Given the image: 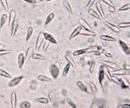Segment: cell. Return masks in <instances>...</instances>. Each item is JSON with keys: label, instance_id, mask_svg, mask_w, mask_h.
Here are the masks:
<instances>
[{"label": "cell", "instance_id": "6da1fadb", "mask_svg": "<svg viewBox=\"0 0 130 108\" xmlns=\"http://www.w3.org/2000/svg\"><path fill=\"white\" fill-rule=\"evenodd\" d=\"M50 72L51 75L54 78L56 79L59 74V69L57 66L54 64H52L50 68Z\"/></svg>", "mask_w": 130, "mask_h": 108}, {"label": "cell", "instance_id": "7a4b0ae2", "mask_svg": "<svg viewBox=\"0 0 130 108\" xmlns=\"http://www.w3.org/2000/svg\"><path fill=\"white\" fill-rule=\"evenodd\" d=\"M44 33L41 32L39 33L36 43V51H38L42 45V43L44 40Z\"/></svg>", "mask_w": 130, "mask_h": 108}, {"label": "cell", "instance_id": "3957f363", "mask_svg": "<svg viewBox=\"0 0 130 108\" xmlns=\"http://www.w3.org/2000/svg\"><path fill=\"white\" fill-rule=\"evenodd\" d=\"M18 23L17 20H15L11 25V36L14 37L16 35L18 30Z\"/></svg>", "mask_w": 130, "mask_h": 108}, {"label": "cell", "instance_id": "277c9868", "mask_svg": "<svg viewBox=\"0 0 130 108\" xmlns=\"http://www.w3.org/2000/svg\"><path fill=\"white\" fill-rule=\"evenodd\" d=\"M24 78L23 76H20L15 78L10 82L8 84V86L10 87H13L18 85L21 80Z\"/></svg>", "mask_w": 130, "mask_h": 108}, {"label": "cell", "instance_id": "5b68a950", "mask_svg": "<svg viewBox=\"0 0 130 108\" xmlns=\"http://www.w3.org/2000/svg\"><path fill=\"white\" fill-rule=\"evenodd\" d=\"M16 10L12 9L10 13L9 19H8V26H11L12 24L16 20Z\"/></svg>", "mask_w": 130, "mask_h": 108}, {"label": "cell", "instance_id": "8992f818", "mask_svg": "<svg viewBox=\"0 0 130 108\" xmlns=\"http://www.w3.org/2000/svg\"><path fill=\"white\" fill-rule=\"evenodd\" d=\"M17 96L16 93L14 92H13L12 93L10 96V102L12 108H16L17 105Z\"/></svg>", "mask_w": 130, "mask_h": 108}, {"label": "cell", "instance_id": "52a82bcc", "mask_svg": "<svg viewBox=\"0 0 130 108\" xmlns=\"http://www.w3.org/2000/svg\"><path fill=\"white\" fill-rule=\"evenodd\" d=\"M25 59V58L24 54L22 53L20 54L18 56V59H17L18 66H19L20 69L22 68L24 63Z\"/></svg>", "mask_w": 130, "mask_h": 108}, {"label": "cell", "instance_id": "ba28073f", "mask_svg": "<svg viewBox=\"0 0 130 108\" xmlns=\"http://www.w3.org/2000/svg\"><path fill=\"white\" fill-rule=\"evenodd\" d=\"M79 22L80 24L82 27H83L85 29L92 31V29L84 19H80L79 20Z\"/></svg>", "mask_w": 130, "mask_h": 108}, {"label": "cell", "instance_id": "9c48e42d", "mask_svg": "<svg viewBox=\"0 0 130 108\" xmlns=\"http://www.w3.org/2000/svg\"><path fill=\"white\" fill-rule=\"evenodd\" d=\"M44 38L46 39L52 44H57V42L56 40L55 39L51 34L47 33H44Z\"/></svg>", "mask_w": 130, "mask_h": 108}, {"label": "cell", "instance_id": "30bf717a", "mask_svg": "<svg viewBox=\"0 0 130 108\" xmlns=\"http://www.w3.org/2000/svg\"><path fill=\"white\" fill-rule=\"evenodd\" d=\"M34 52V49L32 46H30L28 48L26 52V59L27 61H28L32 57Z\"/></svg>", "mask_w": 130, "mask_h": 108}, {"label": "cell", "instance_id": "8fae6325", "mask_svg": "<svg viewBox=\"0 0 130 108\" xmlns=\"http://www.w3.org/2000/svg\"><path fill=\"white\" fill-rule=\"evenodd\" d=\"M105 24L114 32H116V33H118V32H120V29L116 26L112 24L109 22H107V21L105 22Z\"/></svg>", "mask_w": 130, "mask_h": 108}, {"label": "cell", "instance_id": "7c38bea8", "mask_svg": "<svg viewBox=\"0 0 130 108\" xmlns=\"http://www.w3.org/2000/svg\"><path fill=\"white\" fill-rule=\"evenodd\" d=\"M96 7H97V9L100 14L101 16L103 19H104L105 18L104 13L102 7L100 3L98 2H97L96 3Z\"/></svg>", "mask_w": 130, "mask_h": 108}, {"label": "cell", "instance_id": "4fadbf2b", "mask_svg": "<svg viewBox=\"0 0 130 108\" xmlns=\"http://www.w3.org/2000/svg\"><path fill=\"white\" fill-rule=\"evenodd\" d=\"M8 19L7 15L6 14H3L1 17L0 20V29H2L6 23Z\"/></svg>", "mask_w": 130, "mask_h": 108}, {"label": "cell", "instance_id": "5bb4252c", "mask_svg": "<svg viewBox=\"0 0 130 108\" xmlns=\"http://www.w3.org/2000/svg\"><path fill=\"white\" fill-rule=\"evenodd\" d=\"M55 16V15L54 13L52 12L50 13L47 16L46 19L45 23V26L47 25H48L50 23L54 18Z\"/></svg>", "mask_w": 130, "mask_h": 108}, {"label": "cell", "instance_id": "9a60e30c", "mask_svg": "<svg viewBox=\"0 0 130 108\" xmlns=\"http://www.w3.org/2000/svg\"><path fill=\"white\" fill-rule=\"evenodd\" d=\"M33 28L32 26L29 27L27 30L26 35V41L28 42L31 38L33 33Z\"/></svg>", "mask_w": 130, "mask_h": 108}, {"label": "cell", "instance_id": "2e32d148", "mask_svg": "<svg viewBox=\"0 0 130 108\" xmlns=\"http://www.w3.org/2000/svg\"><path fill=\"white\" fill-rule=\"evenodd\" d=\"M82 29V27L80 26L77 28L72 33L71 36H70V39L74 38L75 37L77 36L79 34H80V32Z\"/></svg>", "mask_w": 130, "mask_h": 108}, {"label": "cell", "instance_id": "e0dca14e", "mask_svg": "<svg viewBox=\"0 0 130 108\" xmlns=\"http://www.w3.org/2000/svg\"><path fill=\"white\" fill-rule=\"evenodd\" d=\"M80 33V34H83V35H90V36H95L96 35V33L93 31H89L85 29L84 30H81Z\"/></svg>", "mask_w": 130, "mask_h": 108}, {"label": "cell", "instance_id": "ac0fdd59", "mask_svg": "<svg viewBox=\"0 0 130 108\" xmlns=\"http://www.w3.org/2000/svg\"><path fill=\"white\" fill-rule=\"evenodd\" d=\"M32 59L38 60H45L46 58L44 56L40 54L34 53H33L32 56Z\"/></svg>", "mask_w": 130, "mask_h": 108}, {"label": "cell", "instance_id": "d6986e66", "mask_svg": "<svg viewBox=\"0 0 130 108\" xmlns=\"http://www.w3.org/2000/svg\"><path fill=\"white\" fill-rule=\"evenodd\" d=\"M101 61V63L103 64L106 65L108 66V67L112 68H116L117 67V65L113 62H109V61H104V60H102Z\"/></svg>", "mask_w": 130, "mask_h": 108}, {"label": "cell", "instance_id": "ffe728a7", "mask_svg": "<svg viewBox=\"0 0 130 108\" xmlns=\"http://www.w3.org/2000/svg\"><path fill=\"white\" fill-rule=\"evenodd\" d=\"M63 5L66 9L70 13L72 14V9L71 6H70V4L68 1L64 0L63 2Z\"/></svg>", "mask_w": 130, "mask_h": 108}, {"label": "cell", "instance_id": "44dd1931", "mask_svg": "<svg viewBox=\"0 0 130 108\" xmlns=\"http://www.w3.org/2000/svg\"><path fill=\"white\" fill-rule=\"evenodd\" d=\"M120 43L122 46V48L124 51L127 54H130V48L127 46V45L125 43L123 42L122 41H120Z\"/></svg>", "mask_w": 130, "mask_h": 108}, {"label": "cell", "instance_id": "7402d4cb", "mask_svg": "<svg viewBox=\"0 0 130 108\" xmlns=\"http://www.w3.org/2000/svg\"><path fill=\"white\" fill-rule=\"evenodd\" d=\"M100 38L104 40L109 41H116V40L114 38L108 35H102L100 36Z\"/></svg>", "mask_w": 130, "mask_h": 108}, {"label": "cell", "instance_id": "603a6c76", "mask_svg": "<svg viewBox=\"0 0 130 108\" xmlns=\"http://www.w3.org/2000/svg\"><path fill=\"white\" fill-rule=\"evenodd\" d=\"M37 78L38 80L42 82H50L52 81L51 79L43 75H38Z\"/></svg>", "mask_w": 130, "mask_h": 108}, {"label": "cell", "instance_id": "cb8c5ba5", "mask_svg": "<svg viewBox=\"0 0 130 108\" xmlns=\"http://www.w3.org/2000/svg\"><path fill=\"white\" fill-rule=\"evenodd\" d=\"M0 75L8 78H12V77L9 73L1 69H0Z\"/></svg>", "mask_w": 130, "mask_h": 108}, {"label": "cell", "instance_id": "d4e9b609", "mask_svg": "<svg viewBox=\"0 0 130 108\" xmlns=\"http://www.w3.org/2000/svg\"><path fill=\"white\" fill-rule=\"evenodd\" d=\"M89 13L92 16L95 17V18H97L98 19H100V17L99 16V15L95 11V10L92 9H90L88 10Z\"/></svg>", "mask_w": 130, "mask_h": 108}, {"label": "cell", "instance_id": "484cf974", "mask_svg": "<svg viewBox=\"0 0 130 108\" xmlns=\"http://www.w3.org/2000/svg\"><path fill=\"white\" fill-rule=\"evenodd\" d=\"M36 101L40 103L43 104H47L49 103V101L47 98H37L35 99Z\"/></svg>", "mask_w": 130, "mask_h": 108}, {"label": "cell", "instance_id": "4316f807", "mask_svg": "<svg viewBox=\"0 0 130 108\" xmlns=\"http://www.w3.org/2000/svg\"><path fill=\"white\" fill-rule=\"evenodd\" d=\"M104 77V71L103 67L101 66L99 74V79L100 82L101 84L102 82V81Z\"/></svg>", "mask_w": 130, "mask_h": 108}, {"label": "cell", "instance_id": "83f0119b", "mask_svg": "<svg viewBox=\"0 0 130 108\" xmlns=\"http://www.w3.org/2000/svg\"><path fill=\"white\" fill-rule=\"evenodd\" d=\"M77 85L79 88H80L81 90H82V91L86 92H87V90L86 87L83 84V83H82V82L80 81L78 82L77 83Z\"/></svg>", "mask_w": 130, "mask_h": 108}, {"label": "cell", "instance_id": "f1b7e54d", "mask_svg": "<svg viewBox=\"0 0 130 108\" xmlns=\"http://www.w3.org/2000/svg\"><path fill=\"white\" fill-rule=\"evenodd\" d=\"M0 1L4 9L6 11H8V6L7 0H1Z\"/></svg>", "mask_w": 130, "mask_h": 108}, {"label": "cell", "instance_id": "f546056e", "mask_svg": "<svg viewBox=\"0 0 130 108\" xmlns=\"http://www.w3.org/2000/svg\"><path fill=\"white\" fill-rule=\"evenodd\" d=\"M30 104L28 101H24L20 104V107L22 108H29L31 107Z\"/></svg>", "mask_w": 130, "mask_h": 108}, {"label": "cell", "instance_id": "4dcf8cb0", "mask_svg": "<svg viewBox=\"0 0 130 108\" xmlns=\"http://www.w3.org/2000/svg\"><path fill=\"white\" fill-rule=\"evenodd\" d=\"M70 64L68 63L67 64L66 66L65 67L64 71H63L62 75L63 76H65L68 74V72H69V69L70 68Z\"/></svg>", "mask_w": 130, "mask_h": 108}, {"label": "cell", "instance_id": "1f68e13d", "mask_svg": "<svg viewBox=\"0 0 130 108\" xmlns=\"http://www.w3.org/2000/svg\"><path fill=\"white\" fill-rule=\"evenodd\" d=\"M66 58L72 65L74 67V66H75V64L73 59L71 57V56L69 55H66Z\"/></svg>", "mask_w": 130, "mask_h": 108}, {"label": "cell", "instance_id": "d6a6232c", "mask_svg": "<svg viewBox=\"0 0 130 108\" xmlns=\"http://www.w3.org/2000/svg\"><path fill=\"white\" fill-rule=\"evenodd\" d=\"M12 53L11 50H0V56L9 54Z\"/></svg>", "mask_w": 130, "mask_h": 108}, {"label": "cell", "instance_id": "836d02e7", "mask_svg": "<svg viewBox=\"0 0 130 108\" xmlns=\"http://www.w3.org/2000/svg\"><path fill=\"white\" fill-rule=\"evenodd\" d=\"M86 53V49L76 51L74 53V55L76 56Z\"/></svg>", "mask_w": 130, "mask_h": 108}, {"label": "cell", "instance_id": "e575fe53", "mask_svg": "<svg viewBox=\"0 0 130 108\" xmlns=\"http://www.w3.org/2000/svg\"><path fill=\"white\" fill-rule=\"evenodd\" d=\"M130 3L127 4L120 7V9H119V10L120 11H122L128 10V9H130Z\"/></svg>", "mask_w": 130, "mask_h": 108}, {"label": "cell", "instance_id": "d590c367", "mask_svg": "<svg viewBox=\"0 0 130 108\" xmlns=\"http://www.w3.org/2000/svg\"><path fill=\"white\" fill-rule=\"evenodd\" d=\"M118 26L121 28H125L128 27L130 26V23L128 22H123L118 24Z\"/></svg>", "mask_w": 130, "mask_h": 108}, {"label": "cell", "instance_id": "8d00e7d4", "mask_svg": "<svg viewBox=\"0 0 130 108\" xmlns=\"http://www.w3.org/2000/svg\"><path fill=\"white\" fill-rule=\"evenodd\" d=\"M95 1L96 0H89L86 7V9H88L89 8H90L94 3L95 2Z\"/></svg>", "mask_w": 130, "mask_h": 108}, {"label": "cell", "instance_id": "74e56055", "mask_svg": "<svg viewBox=\"0 0 130 108\" xmlns=\"http://www.w3.org/2000/svg\"><path fill=\"white\" fill-rule=\"evenodd\" d=\"M66 100V102H68V103L69 104L72 108H76V105L74 104V103L73 102H72V100L71 99H70V98H67Z\"/></svg>", "mask_w": 130, "mask_h": 108}, {"label": "cell", "instance_id": "f35d334b", "mask_svg": "<svg viewBox=\"0 0 130 108\" xmlns=\"http://www.w3.org/2000/svg\"><path fill=\"white\" fill-rule=\"evenodd\" d=\"M50 43L48 41H45L44 43V45L43 47V51H45L46 50V49L48 48L49 45Z\"/></svg>", "mask_w": 130, "mask_h": 108}, {"label": "cell", "instance_id": "ab89813d", "mask_svg": "<svg viewBox=\"0 0 130 108\" xmlns=\"http://www.w3.org/2000/svg\"><path fill=\"white\" fill-rule=\"evenodd\" d=\"M103 1L108 4L110 6H114V4L111 0H102Z\"/></svg>", "mask_w": 130, "mask_h": 108}, {"label": "cell", "instance_id": "60d3db41", "mask_svg": "<svg viewBox=\"0 0 130 108\" xmlns=\"http://www.w3.org/2000/svg\"><path fill=\"white\" fill-rule=\"evenodd\" d=\"M22 0L30 4H36L37 3L36 0Z\"/></svg>", "mask_w": 130, "mask_h": 108}, {"label": "cell", "instance_id": "b9f144b4", "mask_svg": "<svg viewBox=\"0 0 130 108\" xmlns=\"http://www.w3.org/2000/svg\"><path fill=\"white\" fill-rule=\"evenodd\" d=\"M90 88L93 91H96L97 89H96V86L94 85V83H92V82H90Z\"/></svg>", "mask_w": 130, "mask_h": 108}, {"label": "cell", "instance_id": "7bdbcfd3", "mask_svg": "<svg viewBox=\"0 0 130 108\" xmlns=\"http://www.w3.org/2000/svg\"><path fill=\"white\" fill-rule=\"evenodd\" d=\"M94 66H95V62L93 61L91 64L90 68V71L91 73H92L94 72Z\"/></svg>", "mask_w": 130, "mask_h": 108}, {"label": "cell", "instance_id": "ee69618b", "mask_svg": "<svg viewBox=\"0 0 130 108\" xmlns=\"http://www.w3.org/2000/svg\"><path fill=\"white\" fill-rule=\"evenodd\" d=\"M109 11L111 12H114L115 11L116 9L114 6H110L109 8Z\"/></svg>", "mask_w": 130, "mask_h": 108}, {"label": "cell", "instance_id": "f6af8a7d", "mask_svg": "<svg viewBox=\"0 0 130 108\" xmlns=\"http://www.w3.org/2000/svg\"><path fill=\"white\" fill-rule=\"evenodd\" d=\"M118 108H130V105H129L124 104L123 105L120 106V107H118Z\"/></svg>", "mask_w": 130, "mask_h": 108}, {"label": "cell", "instance_id": "bcb514c9", "mask_svg": "<svg viewBox=\"0 0 130 108\" xmlns=\"http://www.w3.org/2000/svg\"><path fill=\"white\" fill-rule=\"evenodd\" d=\"M105 55L106 57H108V58H112V55L110 54L109 53H106L105 54Z\"/></svg>", "mask_w": 130, "mask_h": 108}, {"label": "cell", "instance_id": "7dc6e473", "mask_svg": "<svg viewBox=\"0 0 130 108\" xmlns=\"http://www.w3.org/2000/svg\"><path fill=\"white\" fill-rule=\"evenodd\" d=\"M95 54L96 55H100V53L98 52V51H95Z\"/></svg>", "mask_w": 130, "mask_h": 108}, {"label": "cell", "instance_id": "c3c4849f", "mask_svg": "<svg viewBox=\"0 0 130 108\" xmlns=\"http://www.w3.org/2000/svg\"><path fill=\"white\" fill-rule=\"evenodd\" d=\"M53 0H46V1H47L49 2L50 1H51Z\"/></svg>", "mask_w": 130, "mask_h": 108}, {"label": "cell", "instance_id": "681fc988", "mask_svg": "<svg viewBox=\"0 0 130 108\" xmlns=\"http://www.w3.org/2000/svg\"><path fill=\"white\" fill-rule=\"evenodd\" d=\"M0 1H1V0H0Z\"/></svg>", "mask_w": 130, "mask_h": 108}]
</instances>
